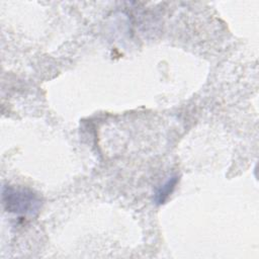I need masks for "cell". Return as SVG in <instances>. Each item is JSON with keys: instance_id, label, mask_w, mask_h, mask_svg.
<instances>
[{"instance_id": "obj_1", "label": "cell", "mask_w": 259, "mask_h": 259, "mask_svg": "<svg viewBox=\"0 0 259 259\" xmlns=\"http://www.w3.org/2000/svg\"><path fill=\"white\" fill-rule=\"evenodd\" d=\"M2 201L6 211L24 219L36 215L41 205L40 198L36 193L25 187L11 185L3 186Z\"/></svg>"}, {"instance_id": "obj_2", "label": "cell", "mask_w": 259, "mask_h": 259, "mask_svg": "<svg viewBox=\"0 0 259 259\" xmlns=\"http://www.w3.org/2000/svg\"><path fill=\"white\" fill-rule=\"evenodd\" d=\"M178 181L177 176H172L170 177L161 187L157 190L156 195H155V201L158 204H162L166 201V199L169 197V195L173 192L176 184Z\"/></svg>"}]
</instances>
